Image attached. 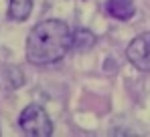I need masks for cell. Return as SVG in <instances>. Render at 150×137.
I'll return each instance as SVG.
<instances>
[{
  "label": "cell",
  "mask_w": 150,
  "mask_h": 137,
  "mask_svg": "<svg viewBox=\"0 0 150 137\" xmlns=\"http://www.w3.org/2000/svg\"><path fill=\"white\" fill-rule=\"evenodd\" d=\"M73 46V34L61 20L35 24L26 38V59L33 65H51L61 61Z\"/></svg>",
  "instance_id": "cell-1"
},
{
  "label": "cell",
  "mask_w": 150,
  "mask_h": 137,
  "mask_svg": "<svg viewBox=\"0 0 150 137\" xmlns=\"http://www.w3.org/2000/svg\"><path fill=\"white\" fill-rule=\"evenodd\" d=\"M18 123H21V129L30 137H49L53 133V123L49 115L39 105H28L21 113Z\"/></svg>",
  "instance_id": "cell-2"
},
{
  "label": "cell",
  "mask_w": 150,
  "mask_h": 137,
  "mask_svg": "<svg viewBox=\"0 0 150 137\" xmlns=\"http://www.w3.org/2000/svg\"><path fill=\"white\" fill-rule=\"evenodd\" d=\"M128 61L142 73L150 71V32H144L140 36H136L126 50Z\"/></svg>",
  "instance_id": "cell-3"
},
{
  "label": "cell",
  "mask_w": 150,
  "mask_h": 137,
  "mask_svg": "<svg viewBox=\"0 0 150 137\" xmlns=\"http://www.w3.org/2000/svg\"><path fill=\"white\" fill-rule=\"evenodd\" d=\"M105 10L116 20H130L136 12V6H134L132 0H108Z\"/></svg>",
  "instance_id": "cell-4"
},
{
  "label": "cell",
  "mask_w": 150,
  "mask_h": 137,
  "mask_svg": "<svg viewBox=\"0 0 150 137\" xmlns=\"http://www.w3.org/2000/svg\"><path fill=\"white\" fill-rule=\"evenodd\" d=\"M33 10V0H10L8 4V18L10 20H16V22H23L28 18Z\"/></svg>",
  "instance_id": "cell-5"
},
{
  "label": "cell",
  "mask_w": 150,
  "mask_h": 137,
  "mask_svg": "<svg viewBox=\"0 0 150 137\" xmlns=\"http://www.w3.org/2000/svg\"><path fill=\"white\" fill-rule=\"evenodd\" d=\"M93 43H96V38H93V34L89 30L79 28V30L73 32V46H77V50H87Z\"/></svg>",
  "instance_id": "cell-6"
}]
</instances>
